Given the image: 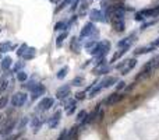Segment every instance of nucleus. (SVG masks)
<instances>
[{
    "mask_svg": "<svg viewBox=\"0 0 159 140\" xmlns=\"http://www.w3.org/2000/svg\"><path fill=\"white\" fill-rule=\"evenodd\" d=\"M2 118H3V116H2V115H0V119H2Z\"/></svg>",
    "mask_w": 159,
    "mask_h": 140,
    "instance_id": "nucleus-49",
    "label": "nucleus"
},
{
    "mask_svg": "<svg viewBox=\"0 0 159 140\" xmlns=\"http://www.w3.org/2000/svg\"><path fill=\"white\" fill-rule=\"evenodd\" d=\"M67 36H68V32H67V31H63V32H61L60 35L57 36V41H56V46L60 48L61 45H63V41L67 38Z\"/></svg>",
    "mask_w": 159,
    "mask_h": 140,
    "instance_id": "nucleus-22",
    "label": "nucleus"
},
{
    "mask_svg": "<svg viewBox=\"0 0 159 140\" xmlns=\"http://www.w3.org/2000/svg\"><path fill=\"white\" fill-rule=\"evenodd\" d=\"M98 120H99V122H102L103 120V118H105V112L102 111V109H99V111H98Z\"/></svg>",
    "mask_w": 159,
    "mask_h": 140,
    "instance_id": "nucleus-42",
    "label": "nucleus"
},
{
    "mask_svg": "<svg viewBox=\"0 0 159 140\" xmlns=\"http://www.w3.org/2000/svg\"><path fill=\"white\" fill-rule=\"evenodd\" d=\"M152 10H153V17H159V4L158 6H153Z\"/></svg>",
    "mask_w": 159,
    "mask_h": 140,
    "instance_id": "nucleus-45",
    "label": "nucleus"
},
{
    "mask_svg": "<svg viewBox=\"0 0 159 140\" xmlns=\"http://www.w3.org/2000/svg\"><path fill=\"white\" fill-rule=\"evenodd\" d=\"M127 63H128V59H124V60H121L119 64H116V69L117 70H123L126 66H127Z\"/></svg>",
    "mask_w": 159,
    "mask_h": 140,
    "instance_id": "nucleus-37",
    "label": "nucleus"
},
{
    "mask_svg": "<svg viewBox=\"0 0 159 140\" xmlns=\"http://www.w3.org/2000/svg\"><path fill=\"white\" fill-rule=\"evenodd\" d=\"M53 104H55V100L50 97H46L39 102L38 108H39V111H47V109H50L53 106Z\"/></svg>",
    "mask_w": 159,
    "mask_h": 140,
    "instance_id": "nucleus-11",
    "label": "nucleus"
},
{
    "mask_svg": "<svg viewBox=\"0 0 159 140\" xmlns=\"http://www.w3.org/2000/svg\"><path fill=\"white\" fill-rule=\"evenodd\" d=\"M25 102H27V94L25 92H15L11 98L13 106H22Z\"/></svg>",
    "mask_w": 159,
    "mask_h": 140,
    "instance_id": "nucleus-6",
    "label": "nucleus"
},
{
    "mask_svg": "<svg viewBox=\"0 0 159 140\" xmlns=\"http://www.w3.org/2000/svg\"><path fill=\"white\" fill-rule=\"evenodd\" d=\"M123 98H124V94H120L119 91H116V92L109 95V97L103 101V104H105L106 106H113V105H116L117 102H120Z\"/></svg>",
    "mask_w": 159,
    "mask_h": 140,
    "instance_id": "nucleus-5",
    "label": "nucleus"
},
{
    "mask_svg": "<svg viewBox=\"0 0 159 140\" xmlns=\"http://www.w3.org/2000/svg\"><path fill=\"white\" fill-rule=\"evenodd\" d=\"M95 45H96V41H94V39H89L88 42H85V44H84V48H85V49L89 52V50H91L92 48L95 46Z\"/></svg>",
    "mask_w": 159,
    "mask_h": 140,
    "instance_id": "nucleus-31",
    "label": "nucleus"
},
{
    "mask_svg": "<svg viewBox=\"0 0 159 140\" xmlns=\"http://www.w3.org/2000/svg\"><path fill=\"white\" fill-rule=\"evenodd\" d=\"M70 92H71V86L66 84V86H61L60 88L57 90V92H56V97H57L59 100H64V98H67L70 95Z\"/></svg>",
    "mask_w": 159,
    "mask_h": 140,
    "instance_id": "nucleus-9",
    "label": "nucleus"
},
{
    "mask_svg": "<svg viewBox=\"0 0 159 140\" xmlns=\"http://www.w3.org/2000/svg\"><path fill=\"white\" fill-rule=\"evenodd\" d=\"M45 91H46V87L43 86V84H36V87L32 90V94H31V100H38L39 97H42V95L45 94Z\"/></svg>",
    "mask_w": 159,
    "mask_h": 140,
    "instance_id": "nucleus-10",
    "label": "nucleus"
},
{
    "mask_svg": "<svg viewBox=\"0 0 159 140\" xmlns=\"http://www.w3.org/2000/svg\"><path fill=\"white\" fill-rule=\"evenodd\" d=\"M152 50H155V48H153L152 45H149V46H139V48H137V49L134 50V55L135 56L147 55V53H151Z\"/></svg>",
    "mask_w": 159,
    "mask_h": 140,
    "instance_id": "nucleus-16",
    "label": "nucleus"
},
{
    "mask_svg": "<svg viewBox=\"0 0 159 140\" xmlns=\"http://www.w3.org/2000/svg\"><path fill=\"white\" fill-rule=\"evenodd\" d=\"M60 119H61V111H56L55 114H53V116H50L49 120H47V125H49V128L50 129L57 128V125L60 123Z\"/></svg>",
    "mask_w": 159,
    "mask_h": 140,
    "instance_id": "nucleus-8",
    "label": "nucleus"
},
{
    "mask_svg": "<svg viewBox=\"0 0 159 140\" xmlns=\"http://www.w3.org/2000/svg\"><path fill=\"white\" fill-rule=\"evenodd\" d=\"M80 2H81V0H73L70 10H71V11H75V10H77V8L80 7Z\"/></svg>",
    "mask_w": 159,
    "mask_h": 140,
    "instance_id": "nucleus-38",
    "label": "nucleus"
},
{
    "mask_svg": "<svg viewBox=\"0 0 159 140\" xmlns=\"http://www.w3.org/2000/svg\"><path fill=\"white\" fill-rule=\"evenodd\" d=\"M71 84H73V86H75V87H81V86H82V84H84V77H81V76H78V77L73 78Z\"/></svg>",
    "mask_w": 159,
    "mask_h": 140,
    "instance_id": "nucleus-29",
    "label": "nucleus"
},
{
    "mask_svg": "<svg viewBox=\"0 0 159 140\" xmlns=\"http://www.w3.org/2000/svg\"><path fill=\"white\" fill-rule=\"evenodd\" d=\"M86 115H88V114H86L85 109L80 111V112H78V115H77V122H80V123H81V122H82V120L86 118Z\"/></svg>",
    "mask_w": 159,
    "mask_h": 140,
    "instance_id": "nucleus-32",
    "label": "nucleus"
},
{
    "mask_svg": "<svg viewBox=\"0 0 159 140\" xmlns=\"http://www.w3.org/2000/svg\"><path fill=\"white\" fill-rule=\"evenodd\" d=\"M117 77H114V76H108V77H105L102 81H100V86L103 87V88H109V87H112L113 84L117 83Z\"/></svg>",
    "mask_w": 159,
    "mask_h": 140,
    "instance_id": "nucleus-13",
    "label": "nucleus"
},
{
    "mask_svg": "<svg viewBox=\"0 0 159 140\" xmlns=\"http://www.w3.org/2000/svg\"><path fill=\"white\" fill-rule=\"evenodd\" d=\"M70 48L74 53H80V49H81V39L80 38H75L73 36L71 38V42H70Z\"/></svg>",
    "mask_w": 159,
    "mask_h": 140,
    "instance_id": "nucleus-18",
    "label": "nucleus"
},
{
    "mask_svg": "<svg viewBox=\"0 0 159 140\" xmlns=\"http://www.w3.org/2000/svg\"><path fill=\"white\" fill-rule=\"evenodd\" d=\"M71 2L73 0H63V2L60 3V4L57 6V7H56V10H55V13H59V11H61L63 10L64 7H66V6H68V4H71Z\"/></svg>",
    "mask_w": 159,
    "mask_h": 140,
    "instance_id": "nucleus-25",
    "label": "nucleus"
},
{
    "mask_svg": "<svg viewBox=\"0 0 159 140\" xmlns=\"http://www.w3.org/2000/svg\"><path fill=\"white\" fill-rule=\"evenodd\" d=\"M95 31V24L92 21H89V22H86L85 25L82 27V30H81V32H80V39H82V38H89L91 36V34Z\"/></svg>",
    "mask_w": 159,
    "mask_h": 140,
    "instance_id": "nucleus-7",
    "label": "nucleus"
},
{
    "mask_svg": "<svg viewBox=\"0 0 159 140\" xmlns=\"http://www.w3.org/2000/svg\"><path fill=\"white\" fill-rule=\"evenodd\" d=\"M134 18H135V21H142V22L145 21V18L141 16V14L138 13V11H137V13H135V16H134Z\"/></svg>",
    "mask_w": 159,
    "mask_h": 140,
    "instance_id": "nucleus-43",
    "label": "nucleus"
},
{
    "mask_svg": "<svg viewBox=\"0 0 159 140\" xmlns=\"http://www.w3.org/2000/svg\"><path fill=\"white\" fill-rule=\"evenodd\" d=\"M155 24H156V20H151V21L142 22V24H141V28H139V30L144 31V30H147L148 27H152V25H155Z\"/></svg>",
    "mask_w": 159,
    "mask_h": 140,
    "instance_id": "nucleus-30",
    "label": "nucleus"
},
{
    "mask_svg": "<svg viewBox=\"0 0 159 140\" xmlns=\"http://www.w3.org/2000/svg\"><path fill=\"white\" fill-rule=\"evenodd\" d=\"M110 70H112V67L109 66V64H102V66H95L94 70H92V73H94V74H98V76H102V74L109 73Z\"/></svg>",
    "mask_w": 159,
    "mask_h": 140,
    "instance_id": "nucleus-14",
    "label": "nucleus"
},
{
    "mask_svg": "<svg viewBox=\"0 0 159 140\" xmlns=\"http://www.w3.org/2000/svg\"><path fill=\"white\" fill-rule=\"evenodd\" d=\"M135 66H137V59H135V58H133V59H128V63H127V66H126L124 69L121 70V73H120V74H123V76L128 74V73H130L131 70H133Z\"/></svg>",
    "mask_w": 159,
    "mask_h": 140,
    "instance_id": "nucleus-17",
    "label": "nucleus"
},
{
    "mask_svg": "<svg viewBox=\"0 0 159 140\" xmlns=\"http://www.w3.org/2000/svg\"><path fill=\"white\" fill-rule=\"evenodd\" d=\"M102 90H103V87L100 86V83H98V86H94L91 90H89V95H88V97L89 98H95L100 91H102Z\"/></svg>",
    "mask_w": 159,
    "mask_h": 140,
    "instance_id": "nucleus-19",
    "label": "nucleus"
},
{
    "mask_svg": "<svg viewBox=\"0 0 159 140\" xmlns=\"http://www.w3.org/2000/svg\"><path fill=\"white\" fill-rule=\"evenodd\" d=\"M13 49V45L10 42H3L0 44V52H7V50H11Z\"/></svg>",
    "mask_w": 159,
    "mask_h": 140,
    "instance_id": "nucleus-27",
    "label": "nucleus"
},
{
    "mask_svg": "<svg viewBox=\"0 0 159 140\" xmlns=\"http://www.w3.org/2000/svg\"><path fill=\"white\" fill-rule=\"evenodd\" d=\"M27 48H28L27 44H22L21 46H20V49L17 50V55H18V56H22V55H24V52L27 50Z\"/></svg>",
    "mask_w": 159,
    "mask_h": 140,
    "instance_id": "nucleus-39",
    "label": "nucleus"
},
{
    "mask_svg": "<svg viewBox=\"0 0 159 140\" xmlns=\"http://www.w3.org/2000/svg\"><path fill=\"white\" fill-rule=\"evenodd\" d=\"M156 66H158V60H156L155 58H153V59H151V60H148L147 63L144 64V67H142V69H141V72H139L138 74H137L135 81L141 80V78H148V77H151Z\"/></svg>",
    "mask_w": 159,
    "mask_h": 140,
    "instance_id": "nucleus-2",
    "label": "nucleus"
},
{
    "mask_svg": "<svg viewBox=\"0 0 159 140\" xmlns=\"http://www.w3.org/2000/svg\"><path fill=\"white\" fill-rule=\"evenodd\" d=\"M75 108H77V104H75V105H73L71 108L68 109V111H66L67 115H73V114H74V112H75Z\"/></svg>",
    "mask_w": 159,
    "mask_h": 140,
    "instance_id": "nucleus-47",
    "label": "nucleus"
},
{
    "mask_svg": "<svg viewBox=\"0 0 159 140\" xmlns=\"http://www.w3.org/2000/svg\"><path fill=\"white\" fill-rule=\"evenodd\" d=\"M11 66V58L10 56H6L4 59H2V69L3 70H8Z\"/></svg>",
    "mask_w": 159,
    "mask_h": 140,
    "instance_id": "nucleus-23",
    "label": "nucleus"
},
{
    "mask_svg": "<svg viewBox=\"0 0 159 140\" xmlns=\"http://www.w3.org/2000/svg\"><path fill=\"white\" fill-rule=\"evenodd\" d=\"M17 78H18L20 81H27L28 74L25 72H17Z\"/></svg>",
    "mask_w": 159,
    "mask_h": 140,
    "instance_id": "nucleus-33",
    "label": "nucleus"
},
{
    "mask_svg": "<svg viewBox=\"0 0 159 140\" xmlns=\"http://www.w3.org/2000/svg\"><path fill=\"white\" fill-rule=\"evenodd\" d=\"M15 128V119H10L7 120V123H6L4 126H3L2 132H0V134L2 136H7V134H10L11 132H13V129Z\"/></svg>",
    "mask_w": 159,
    "mask_h": 140,
    "instance_id": "nucleus-12",
    "label": "nucleus"
},
{
    "mask_svg": "<svg viewBox=\"0 0 159 140\" xmlns=\"http://www.w3.org/2000/svg\"><path fill=\"white\" fill-rule=\"evenodd\" d=\"M130 49V46H124V48H120L119 50H117L116 53H114L113 56H112V59H110V62H109V63H114V62H117L119 60L120 58H121L123 55H126V53H127V50Z\"/></svg>",
    "mask_w": 159,
    "mask_h": 140,
    "instance_id": "nucleus-15",
    "label": "nucleus"
},
{
    "mask_svg": "<svg viewBox=\"0 0 159 140\" xmlns=\"http://www.w3.org/2000/svg\"><path fill=\"white\" fill-rule=\"evenodd\" d=\"M89 18H91L92 22H108V20H106L105 14H103L102 10H98V8H92L91 11H89Z\"/></svg>",
    "mask_w": 159,
    "mask_h": 140,
    "instance_id": "nucleus-4",
    "label": "nucleus"
},
{
    "mask_svg": "<svg viewBox=\"0 0 159 140\" xmlns=\"http://www.w3.org/2000/svg\"><path fill=\"white\" fill-rule=\"evenodd\" d=\"M109 21H110L112 27H113V30L116 31V32H124V30H126L124 18H119V17H113V16H112L110 18H109Z\"/></svg>",
    "mask_w": 159,
    "mask_h": 140,
    "instance_id": "nucleus-3",
    "label": "nucleus"
},
{
    "mask_svg": "<svg viewBox=\"0 0 159 140\" xmlns=\"http://www.w3.org/2000/svg\"><path fill=\"white\" fill-rule=\"evenodd\" d=\"M36 84H38V83H35V81H28L27 84H22V87H24V88H27V90H31V91H32V90L36 87Z\"/></svg>",
    "mask_w": 159,
    "mask_h": 140,
    "instance_id": "nucleus-34",
    "label": "nucleus"
},
{
    "mask_svg": "<svg viewBox=\"0 0 159 140\" xmlns=\"http://www.w3.org/2000/svg\"><path fill=\"white\" fill-rule=\"evenodd\" d=\"M22 66H24V62H20V63H15V66H14V69H13V70H14V72L17 73V72H18L20 69H21Z\"/></svg>",
    "mask_w": 159,
    "mask_h": 140,
    "instance_id": "nucleus-44",
    "label": "nucleus"
},
{
    "mask_svg": "<svg viewBox=\"0 0 159 140\" xmlns=\"http://www.w3.org/2000/svg\"><path fill=\"white\" fill-rule=\"evenodd\" d=\"M151 45H152L153 48H158L159 46V38H156L155 41H152V44H151Z\"/></svg>",
    "mask_w": 159,
    "mask_h": 140,
    "instance_id": "nucleus-48",
    "label": "nucleus"
},
{
    "mask_svg": "<svg viewBox=\"0 0 159 140\" xmlns=\"http://www.w3.org/2000/svg\"><path fill=\"white\" fill-rule=\"evenodd\" d=\"M85 97H86V91H78L77 94H75V100H77V101L85 100Z\"/></svg>",
    "mask_w": 159,
    "mask_h": 140,
    "instance_id": "nucleus-35",
    "label": "nucleus"
},
{
    "mask_svg": "<svg viewBox=\"0 0 159 140\" xmlns=\"http://www.w3.org/2000/svg\"><path fill=\"white\" fill-rule=\"evenodd\" d=\"M124 88H126V81H123V80L117 81V87H116L117 91H120V90H124Z\"/></svg>",
    "mask_w": 159,
    "mask_h": 140,
    "instance_id": "nucleus-41",
    "label": "nucleus"
},
{
    "mask_svg": "<svg viewBox=\"0 0 159 140\" xmlns=\"http://www.w3.org/2000/svg\"><path fill=\"white\" fill-rule=\"evenodd\" d=\"M7 102H8V97H6V95H4V97L0 98V109L4 108V106L7 105Z\"/></svg>",
    "mask_w": 159,
    "mask_h": 140,
    "instance_id": "nucleus-40",
    "label": "nucleus"
},
{
    "mask_svg": "<svg viewBox=\"0 0 159 140\" xmlns=\"http://www.w3.org/2000/svg\"><path fill=\"white\" fill-rule=\"evenodd\" d=\"M42 122H43V119H42V118H35V119L32 120V126H33V132H38L39 130V128H41V125H42Z\"/></svg>",
    "mask_w": 159,
    "mask_h": 140,
    "instance_id": "nucleus-24",
    "label": "nucleus"
},
{
    "mask_svg": "<svg viewBox=\"0 0 159 140\" xmlns=\"http://www.w3.org/2000/svg\"><path fill=\"white\" fill-rule=\"evenodd\" d=\"M110 46L112 45L109 41H99L89 50V53H91L92 56H95V58H103V56H106V53L110 50Z\"/></svg>",
    "mask_w": 159,
    "mask_h": 140,
    "instance_id": "nucleus-1",
    "label": "nucleus"
},
{
    "mask_svg": "<svg viewBox=\"0 0 159 140\" xmlns=\"http://www.w3.org/2000/svg\"><path fill=\"white\" fill-rule=\"evenodd\" d=\"M35 48H27V50L24 52V55H22V58L25 59V60H29V59H33V56H35Z\"/></svg>",
    "mask_w": 159,
    "mask_h": 140,
    "instance_id": "nucleus-20",
    "label": "nucleus"
},
{
    "mask_svg": "<svg viewBox=\"0 0 159 140\" xmlns=\"http://www.w3.org/2000/svg\"><path fill=\"white\" fill-rule=\"evenodd\" d=\"M67 73H68V67L64 66L63 69L59 70V73H57V78H59V80H63V78L67 76Z\"/></svg>",
    "mask_w": 159,
    "mask_h": 140,
    "instance_id": "nucleus-26",
    "label": "nucleus"
},
{
    "mask_svg": "<svg viewBox=\"0 0 159 140\" xmlns=\"http://www.w3.org/2000/svg\"><path fill=\"white\" fill-rule=\"evenodd\" d=\"M88 2H89V0H84V2L81 3V6H80V14L85 13V10L88 8Z\"/></svg>",
    "mask_w": 159,
    "mask_h": 140,
    "instance_id": "nucleus-36",
    "label": "nucleus"
},
{
    "mask_svg": "<svg viewBox=\"0 0 159 140\" xmlns=\"http://www.w3.org/2000/svg\"><path fill=\"white\" fill-rule=\"evenodd\" d=\"M64 30H67V22H64V21H59V22H56V25H55V31H64Z\"/></svg>",
    "mask_w": 159,
    "mask_h": 140,
    "instance_id": "nucleus-28",
    "label": "nucleus"
},
{
    "mask_svg": "<svg viewBox=\"0 0 159 140\" xmlns=\"http://www.w3.org/2000/svg\"><path fill=\"white\" fill-rule=\"evenodd\" d=\"M27 122H28V118H27V116H25V118H22L21 123H20V125H18V129H22V128H24V126H25V123H27Z\"/></svg>",
    "mask_w": 159,
    "mask_h": 140,
    "instance_id": "nucleus-46",
    "label": "nucleus"
},
{
    "mask_svg": "<svg viewBox=\"0 0 159 140\" xmlns=\"http://www.w3.org/2000/svg\"><path fill=\"white\" fill-rule=\"evenodd\" d=\"M78 132V126H73L70 130H67V140H75Z\"/></svg>",
    "mask_w": 159,
    "mask_h": 140,
    "instance_id": "nucleus-21",
    "label": "nucleus"
}]
</instances>
